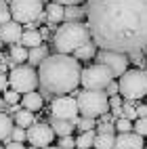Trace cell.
Returning <instances> with one entry per match:
<instances>
[{
  "label": "cell",
  "mask_w": 147,
  "mask_h": 149,
  "mask_svg": "<svg viewBox=\"0 0 147 149\" xmlns=\"http://www.w3.org/2000/svg\"><path fill=\"white\" fill-rule=\"evenodd\" d=\"M86 25L99 48L134 53L147 48V0H91Z\"/></svg>",
  "instance_id": "cell-1"
},
{
  "label": "cell",
  "mask_w": 147,
  "mask_h": 149,
  "mask_svg": "<svg viewBox=\"0 0 147 149\" xmlns=\"http://www.w3.org/2000/svg\"><path fill=\"white\" fill-rule=\"evenodd\" d=\"M80 74H82V67L76 57L65 53H55V55H48L38 65V84H40L42 93L67 95L78 88Z\"/></svg>",
  "instance_id": "cell-2"
},
{
  "label": "cell",
  "mask_w": 147,
  "mask_h": 149,
  "mask_svg": "<svg viewBox=\"0 0 147 149\" xmlns=\"http://www.w3.org/2000/svg\"><path fill=\"white\" fill-rule=\"evenodd\" d=\"M91 29L82 21H65L63 25L55 27L53 34V44L57 48V53H65L70 55L76 48H80L82 44L91 42Z\"/></svg>",
  "instance_id": "cell-3"
},
{
  "label": "cell",
  "mask_w": 147,
  "mask_h": 149,
  "mask_svg": "<svg viewBox=\"0 0 147 149\" xmlns=\"http://www.w3.org/2000/svg\"><path fill=\"white\" fill-rule=\"evenodd\" d=\"M78 113L84 118H101L105 111H109V95L105 91H84L76 95Z\"/></svg>",
  "instance_id": "cell-4"
},
{
  "label": "cell",
  "mask_w": 147,
  "mask_h": 149,
  "mask_svg": "<svg viewBox=\"0 0 147 149\" xmlns=\"http://www.w3.org/2000/svg\"><path fill=\"white\" fill-rule=\"evenodd\" d=\"M118 88L126 101H139V99L147 97V72L139 67L126 69L118 80Z\"/></svg>",
  "instance_id": "cell-5"
},
{
  "label": "cell",
  "mask_w": 147,
  "mask_h": 149,
  "mask_svg": "<svg viewBox=\"0 0 147 149\" xmlns=\"http://www.w3.org/2000/svg\"><path fill=\"white\" fill-rule=\"evenodd\" d=\"M111 80H114L111 69L103 63H93V65L84 67L80 74V84L86 91H105Z\"/></svg>",
  "instance_id": "cell-6"
},
{
  "label": "cell",
  "mask_w": 147,
  "mask_h": 149,
  "mask_svg": "<svg viewBox=\"0 0 147 149\" xmlns=\"http://www.w3.org/2000/svg\"><path fill=\"white\" fill-rule=\"evenodd\" d=\"M8 84L17 93H32L38 86V72L29 65H15L8 74Z\"/></svg>",
  "instance_id": "cell-7"
},
{
  "label": "cell",
  "mask_w": 147,
  "mask_h": 149,
  "mask_svg": "<svg viewBox=\"0 0 147 149\" xmlns=\"http://www.w3.org/2000/svg\"><path fill=\"white\" fill-rule=\"evenodd\" d=\"M11 15L17 23H32L44 13L42 0H11Z\"/></svg>",
  "instance_id": "cell-8"
},
{
  "label": "cell",
  "mask_w": 147,
  "mask_h": 149,
  "mask_svg": "<svg viewBox=\"0 0 147 149\" xmlns=\"http://www.w3.org/2000/svg\"><path fill=\"white\" fill-rule=\"evenodd\" d=\"M97 63H103L111 69L114 78H120L126 69H128V55L120 51H109V48H99L95 55Z\"/></svg>",
  "instance_id": "cell-9"
},
{
  "label": "cell",
  "mask_w": 147,
  "mask_h": 149,
  "mask_svg": "<svg viewBox=\"0 0 147 149\" xmlns=\"http://www.w3.org/2000/svg\"><path fill=\"white\" fill-rule=\"evenodd\" d=\"M53 139H55V132H53L51 124L34 122L32 126L27 128V141H29V145H36L38 149L48 147V145L53 143Z\"/></svg>",
  "instance_id": "cell-10"
},
{
  "label": "cell",
  "mask_w": 147,
  "mask_h": 149,
  "mask_svg": "<svg viewBox=\"0 0 147 149\" xmlns=\"http://www.w3.org/2000/svg\"><path fill=\"white\" fill-rule=\"evenodd\" d=\"M51 118L78 120V103L74 97H57L51 103Z\"/></svg>",
  "instance_id": "cell-11"
},
{
  "label": "cell",
  "mask_w": 147,
  "mask_h": 149,
  "mask_svg": "<svg viewBox=\"0 0 147 149\" xmlns=\"http://www.w3.org/2000/svg\"><path fill=\"white\" fill-rule=\"evenodd\" d=\"M111 149H145V143H143L141 134L130 130V132H120L118 134Z\"/></svg>",
  "instance_id": "cell-12"
},
{
  "label": "cell",
  "mask_w": 147,
  "mask_h": 149,
  "mask_svg": "<svg viewBox=\"0 0 147 149\" xmlns=\"http://www.w3.org/2000/svg\"><path fill=\"white\" fill-rule=\"evenodd\" d=\"M21 34H23L21 23L13 21V19L6 21V23H0V38H2V42H6V44H17Z\"/></svg>",
  "instance_id": "cell-13"
},
{
  "label": "cell",
  "mask_w": 147,
  "mask_h": 149,
  "mask_svg": "<svg viewBox=\"0 0 147 149\" xmlns=\"http://www.w3.org/2000/svg\"><path fill=\"white\" fill-rule=\"evenodd\" d=\"M78 120H63V118H51V128L57 136H67L74 132Z\"/></svg>",
  "instance_id": "cell-14"
},
{
  "label": "cell",
  "mask_w": 147,
  "mask_h": 149,
  "mask_svg": "<svg viewBox=\"0 0 147 149\" xmlns=\"http://www.w3.org/2000/svg\"><path fill=\"white\" fill-rule=\"evenodd\" d=\"M44 13H46V21L55 25L59 21L65 19V4H59V2H51L48 6H44Z\"/></svg>",
  "instance_id": "cell-15"
},
{
  "label": "cell",
  "mask_w": 147,
  "mask_h": 149,
  "mask_svg": "<svg viewBox=\"0 0 147 149\" xmlns=\"http://www.w3.org/2000/svg\"><path fill=\"white\" fill-rule=\"evenodd\" d=\"M42 103H44V99H42V93H25L21 97V107L23 109H29V111H38V109H42Z\"/></svg>",
  "instance_id": "cell-16"
},
{
  "label": "cell",
  "mask_w": 147,
  "mask_h": 149,
  "mask_svg": "<svg viewBox=\"0 0 147 149\" xmlns=\"http://www.w3.org/2000/svg\"><path fill=\"white\" fill-rule=\"evenodd\" d=\"M44 42V38L40 32H36V29H27V32L21 34V38H19V44L25 46V48H34V46H40Z\"/></svg>",
  "instance_id": "cell-17"
},
{
  "label": "cell",
  "mask_w": 147,
  "mask_h": 149,
  "mask_svg": "<svg viewBox=\"0 0 147 149\" xmlns=\"http://www.w3.org/2000/svg\"><path fill=\"white\" fill-rule=\"evenodd\" d=\"M13 128H15V124L11 120V116L4 113V111H0V141H8Z\"/></svg>",
  "instance_id": "cell-18"
},
{
  "label": "cell",
  "mask_w": 147,
  "mask_h": 149,
  "mask_svg": "<svg viewBox=\"0 0 147 149\" xmlns=\"http://www.w3.org/2000/svg\"><path fill=\"white\" fill-rule=\"evenodd\" d=\"M46 57H48V48L44 44L34 46V48H29V51H27V61L32 63V65H40Z\"/></svg>",
  "instance_id": "cell-19"
},
{
  "label": "cell",
  "mask_w": 147,
  "mask_h": 149,
  "mask_svg": "<svg viewBox=\"0 0 147 149\" xmlns=\"http://www.w3.org/2000/svg\"><path fill=\"white\" fill-rule=\"evenodd\" d=\"M97 55V44L91 40V42H86V44H82L80 48H76L74 51V57L78 59V61H86V59H93Z\"/></svg>",
  "instance_id": "cell-20"
},
{
  "label": "cell",
  "mask_w": 147,
  "mask_h": 149,
  "mask_svg": "<svg viewBox=\"0 0 147 149\" xmlns=\"http://www.w3.org/2000/svg\"><path fill=\"white\" fill-rule=\"evenodd\" d=\"M114 141H116L114 132H97L93 147H95V149H111V147H114Z\"/></svg>",
  "instance_id": "cell-21"
},
{
  "label": "cell",
  "mask_w": 147,
  "mask_h": 149,
  "mask_svg": "<svg viewBox=\"0 0 147 149\" xmlns=\"http://www.w3.org/2000/svg\"><path fill=\"white\" fill-rule=\"evenodd\" d=\"M36 122V116H34V111H29V109H19V111L15 113V124L17 126H23V128H29Z\"/></svg>",
  "instance_id": "cell-22"
},
{
  "label": "cell",
  "mask_w": 147,
  "mask_h": 149,
  "mask_svg": "<svg viewBox=\"0 0 147 149\" xmlns=\"http://www.w3.org/2000/svg\"><path fill=\"white\" fill-rule=\"evenodd\" d=\"M82 17H86V8L80 4H67L65 6V21H80Z\"/></svg>",
  "instance_id": "cell-23"
},
{
  "label": "cell",
  "mask_w": 147,
  "mask_h": 149,
  "mask_svg": "<svg viewBox=\"0 0 147 149\" xmlns=\"http://www.w3.org/2000/svg\"><path fill=\"white\" fill-rule=\"evenodd\" d=\"M8 59H11L15 65H21L23 61H27V48L21 46L19 42L13 44V46H11V57H8Z\"/></svg>",
  "instance_id": "cell-24"
},
{
  "label": "cell",
  "mask_w": 147,
  "mask_h": 149,
  "mask_svg": "<svg viewBox=\"0 0 147 149\" xmlns=\"http://www.w3.org/2000/svg\"><path fill=\"white\" fill-rule=\"evenodd\" d=\"M95 130H86V132H80V136L76 139V147L78 149H91L93 143H95Z\"/></svg>",
  "instance_id": "cell-25"
},
{
  "label": "cell",
  "mask_w": 147,
  "mask_h": 149,
  "mask_svg": "<svg viewBox=\"0 0 147 149\" xmlns=\"http://www.w3.org/2000/svg\"><path fill=\"white\" fill-rule=\"evenodd\" d=\"M76 128H78L80 132L95 130V128H97V120H95V118H84V116H80V118H78V122H76Z\"/></svg>",
  "instance_id": "cell-26"
},
{
  "label": "cell",
  "mask_w": 147,
  "mask_h": 149,
  "mask_svg": "<svg viewBox=\"0 0 147 149\" xmlns=\"http://www.w3.org/2000/svg\"><path fill=\"white\" fill-rule=\"evenodd\" d=\"M4 95H2V99H4V105H15V103H19L21 101V93H17V91H13V88H6V91H2Z\"/></svg>",
  "instance_id": "cell-27"
},
{
  "label": "cell",
  "mask_w": 147,
  "mask_h": 149,
  "mask_svg": "<svg viewBox=\"0 0 147 149\" xmlns=\"http://www.w3.org/2000/svg\"><path fill=\"white\" fill-rule=\"evenodd\" d=\"M8 141H19V143L27 141V128H23V126H15V128H13V132H11V139H8Z\"/></svg>",
  "instance_id": "cell-28"
},
{
  "label": "cell",
  "mask_w": 147,
  "mask_h": 149,
  "mask_svg": "<svg viewBox=\"0 0 147 149\" xmlns=\"http://www.w3.org/2000/svg\"><path fill=\"white\" fill-rule=\"evenodd\" d=\"M132 130L141 136H147V118H137L132 122Z\"/></svg>",
  "instance_id": "cell-29"
},
{
  "label": "cell",
  "mask_w": 147,
  "mask_h": 149,
  "mask_svg": "<svg viewBox=\"0 0 147 149\" xmlns=\"http://www.w3.org/2000/svg\"><path fill=\"white\" fill-rule=\"evenodd\" d=\"M13 15H11V6H8V2H4V0H0V23H6L11 21Z\"/></svg>",
  "instance_id": "cell-30"
},
{
  "label": "cell",
  "mask_w": 147,
  "mask_h": 149,
  "mask_svg": "<svg viewBox=\"0 0 147 149\" xmlns=\"http://www.w3.org/2000/svg\"><path fill=\"white\" fill-rule=\"evenodd\" d=\"M118 132H130L132 130V120H126V118H118V122L114 124Z\"/></svg>",
  "instance_id": "cell-31"
},
{
  "label": "cell",
  "mask_w": 147,
  "mask_h": 149,
  "mask_svg": "<svg viewBox=\"0 0 147 149\" xmlns=\"http://www.w3.org/2000/svg\"><path fill=\"white\" fill-rule=\"evenodd\" d=\"M128 63L141 67L145 63V57H143V51H134V53H128Z\"/></svg>",
  "instance_id": "cell-32"
},
{
  "label": "cell",
  "mask_w": 147,
  "mask_h": 149,
  "mask_svg": "<svg viewBox=\"0 0 147 149\" xmlns=\"http://www.w3.org/2000/svg\"><path fill=\"white\" fill-rule=\"evenodd\" d=\"M61 141H59V147L61 149H74L76 147V141H74V136L72 134H67V136H59Z\"/></svg>",
  "instance_id": "cell-33"
},
{
  "label": "cell",
  "mask_w": 147,
  "mask_h": 149,
  "mask_svg": "<svg viewBox=\"0 0 147 149\" xmlns=\"http://www.w3.org/2000/svg\"><path fill=\"white\" fill-rule=\"evenodd\" d=\"M95 130H97V132H114L116 126H114V122H99Z\"/></svg>",
  "instance_id": "cell-34"
},
{
  "label": "cell",
  "mask_w": 147,
  "mask_h": 149,
  "mask_svg": "<svg viewBox=\"0 0 147 149\" xmlns=\"http://www.w3.org/2000/svg\"><path fill=\"white\" fill-rule=\"evenodd\" d=\"M105 93L107 95H118V93H120V88H118V82H109V84H107V88H105Z\"/></svg>",
  "instance_id": "cell-35"
},
{
  "label": "cell",
  "mask_w": 147,
  "mask_h": 149,
  "mask_svg": "<svg viewBox=\"0 0 147 149\" xmlns=\"http://www.w3.org/2000/svg\"><path fill=\"white\" fill-rule=\"evenodd\" d=\"M109 107H122V97L111 95V97H109Z\"/></svg>",
  "instance_id": "cell-36"
},
{
  "label": "cell",
  "mask_w": 147,
  "mask_h": 149,
  "mask_svg": "<svg viewBox=\"0 0 147 149\" xmlns=\"http://www.w3.org/2000/svg\"><path fill=\"white\" fill-rule=\"evenodd\" d=\"M4 149H27L23 143H19V141H8V145L4 147Z\"/></svg>",
  "instance_id": "cell-37"
},
{
  "label": "cell",
  "mask_w": 147,
  "mask_h": 149,
  "mask_svg": "<svg viewBox=\"0 0 147 149\" xmlns=\"http://www.w3.org/2000/svg\"><path fill=\"white\" fill-rule=\"evenodd\" d=\"M137 107V118H147V105H134Z\"/></svg>",
  "instance_id": "cell-38"
},
{
  "label": "cell",
  "mask_w": 147,
  "mask_h": 149,
  "mask_svg": "<svg viewBox=\"0 0 147 149\" xmlns=\"http://www.w3.org/2000/svg\"><path fill=\"white\" fill-rule=\"evenodd\" d=\"M6 86H8V78H6V74L0 72V91H6Z\"/></svg>",
  "instance_id": "cell-39"
},
{
  "label": "cell",
  "mask_w": 147,
  "mask_h": 149,
  "mask_svg": "<svg viewBox=\"0 0 147 149\" xmlns=\"http://www.w3.org/2000/svg\"><path fill=\"white\" fill-rule=\"evenodd\" d=\"M51 2H59V4H80V2H84V0H51Z\"/></svg>",
  "instance_id": "cell-40"
},
{
  "label": "cell",
  "mask_w": 147,
  "mask_h": 149,
  "mask_svg": "<svg viewBox=\"0 0 147 149\" xmlns=\"http://www.w3.org/2000/svg\"><path fill=\"white\" fill-rule=\"evenodd\" d=\"M4 61H6V57H4L2 53H0V63H4Z\"/></svg>",
  "instance_id": "cell-41"
},
{
  "label": "cell",
  "mask_w": 147,
  "mask_h": 149,
  "mask_svg": "<svg viewBox=\"0 0 147 149\" xmlns=\"http://www.w3.org/2000/svg\"><path fill=\"white\" fill-rule=\"evenodd\" d=\"M42 149H61V147H53V145H48V147H42Z\"/></svg>",
  "instance_id": "cell-42"
},
{
  "label": "cell",
  "mask_w": 147,
  "mask_h": 149,
  "mask_svg": "<svg viewBox=\"0 0 147 149\" xmlns=\"http://www.w3.org/2000/svg\"><path fill=\"white\" fill-rule=\"evenodd\" d=\"M2 105H4V99H2V97H0V109H2Z\"/></svg>",
  "instance_id": "cell-43"
},
{
  "label": "cell",
  "mask_w": 147,
  "mask_h": 149,
  "mask_svg": "<svg viewBox=\"0 0 147 149\" xmlns=\"http://www.w3.org/2000/svg\"><path fill=\"white\" fill-rule=\"evenodd\" d=\"M2 44H4V42H2V38H0V48H2Z\"/></svg>",
  "instance_id": "cell-44"
},
{
  "label": "cell",
  "mask_w": 147,
  "mask_h": 149,
  "mask_svg": "<svg viewBox=\"0 0 147 149\" xmlns=\"http://www.w3.org/2000/svg\"><path fill=\"white\" fill-rule=\"evenodd\" d=\"M145 72H147V59H145Z\"/></svg>",
  "instance_id": "cell-45"
},
{
  "label": "cell",
  "mask_w": 147,
  "mask_h": 149,
  "mask_svg": "<svg viewBox=\"0 0 147 149\" xmlns=\"http://www.w3.org/2000/svg\"><path fill=\"white\" fill-rule=\"evenodd\" d=\"M29 149H38V147H36V145H32V147H29Z\"/></svg>",
  "instance_id": "cell-46"
},
{
  "label": "cell",
  "mask_w": 147,
  "mask_h": 149,
  "mask_svg": "<svg viewBox=\"0 0 147 149\" xmlns=\"http://www.w3.org/2000/svg\"><path fill=\"white\" fill-rule=\"evenodd\" d=\"M4 2H11V0H4Z\"/></svg>",
  "instance_id": "cell-47"
},
{
  "label": "cell",
  "mask_w": 147,
  "mask_h": 149,
  "mask_svg": "<svg viewBox=\"0 0 147 149\" xmlns=\"http://www.w3.org/2000/svg\"><path fill=\"white\" fill-rule=\"evenodd\" d=\"M0 149H4V147H2V145H0Z\"/></svg>",
  "instance_id": "cell-48"
},
{
  "label": "cell",
  "mask_w": 147,
  "mask_h": 149,
  "mask_svg": "<svg viewBox=\"0 0 147 149\" xmlns=\"http://www.w3.org/2000/svg\"><path fill=\"white\" fill-rule=\"evenodd\" d=\"M145 149H147V145H145Z\"/></svg>",
  "instance_id": "cell-49"
},
{
  "label": "cell",
  "mask_w": 147,
  "mask_h": 149,
  "mask_svg": "<svg viewBox=\"0 0 147 149\" xmlns=\"http://www.w3.org/2000/svg\"><path fill=\"white\" fill-rule=\"evenodd\" d=\"M91 149H95V147H91Z\"/></svg>",
  "instance_id": "cell-50"
}]
</instances>
